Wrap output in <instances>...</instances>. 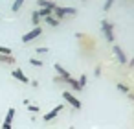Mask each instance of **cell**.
<instances>
[{
  "label": "cell",
  "instance_id": "cell-21",
  "mask_svg": "<svg viewBox=\"0 0 134 129\" xmlns=\"http://www.w3.org/2000/svg\"><path fill=\"white\" fill-rule=\"evenodd\" d=\"M112 4H114V0H107V2L103 4V9H105V11H108V9L112 8Z\"/></svg>",
  "mask_w": 134,
  "mask_h": 129
},
{
  "label": "cell",
  "instance_id": "cell-24",
  "mask_svg": "<svg viewBox=\"0 0 134 129\" xmlns=\"http://www.w3.org/2000/svg\"><path fill=\"white\" fill-rule=\"evenodd\" d=\"M30 83H31V85H33V87H39V81H37V79H33V81H31V79H30Z\"/></svg>",
  "mask_w": 134,
  "mask_h": 129
},
{
  "label": "cell",
  "instance_id": "cell-16",
  "mask_svg": "<svg viewBox=\"0 0 134 129\" xmlns=\"http://www.w3.org/2000/svg\"><path fill=\"white\" fill-rule=\"evenodd\" d=\"M31 22H33V26H39V22H41V17L37 15V11H33V13H31Z\"/></svg>",
  "mask_w": 134,
  "mask_h": 129
},
{
  "label": "cell",
  "instance_id": "cell-9",
  "mask_svg": "<svg viewBox=\"0 0 134 129\" xmlns=\"http://www.w3.org/2000/svg\"><path fill=\"white\" fill-rule=\"evenodd\" d=\"M44 20H46V24H48V26H52V28H57V26H59V22H61V20H59V19H55L53 15L44 17Z\"/></svg>",
  "mask_w": 134,
  "mask_h": 129
},
{
  "label": "cell",
  "instance_id": "cell-27",
  "mask_svg": "<svg viewBox=\"0 0 134 129\" xmlns=\"http://www.w3.org/2000/svg\"><path fill=\"white\" fill-rule=\"evenodd\" d=\"M85 2H86V0H85Z\"/></svg>",
  "mask_w": 134,
  "mask_h": 129
},
{
  "label": "cell",
  "instance_id": "cell-17",
  "mask_svg": "<svg viewBox=\"0 0 134 129\" xmlns=\"http://www.w3.org/2000/svg\"><path fill=\"white\" fill-rule=\"evenodd\" d=\"M118 90L123 92V94H129V92H130V89H129L127 85H123V83H118Z\"/></svg>",
  "mask_w": 134,
  "mask_h": 129
},
{
  "label": "cell",
  "instance_id": "cell-10",
  "mask_svg": "<svg viewBox=\"0 0 134 129\" xmlns=\"http://www.w3.org/2000/svg\"><path fill=\"white\" fill-rule=\"evenodd\" d=\"M13 118H15V109L13 107H9L8 109V112H6V118H4V123H13Z\"/></svg>",
  "mask_w": 134,
  "mask_h": 129
},
{
  "label": "cell",
  "instance_id": "cell-14",
  "mask_svg": "<svg viewBox=\"0 0 134 129\" xmlns=\"http://www.w3.org/2000/svg\"><path fill=\"white\" fill-rule=\"evenodd\" d=\"M24 2H26V0H15L13 6H11V11H13V13H17V11L22 8V4H24Z\"/></svg>",
  "mask_w": 134,
  "mask_h": 129
},
{
  "label": "cell",
  "instance_id": "cell-13",
  "mask_svg": "<svg viewBox=\"0 0 134 129\" xmlns=\"http://www.w3.org/2000/svg\"><path fill=\"white\" fill-rule=\"evenodd\" d=\"M37 4H39V8H55V4L50 2V0H37Z\"/></svg>",
  "mask_w": 134,
  "mask_h": 129
},
{
  "label": "cell",
  "instance_id": "cell-23",
  "mask_svg": "<svg viewBox=\"0 0 134 129\" xmlns=\"http://www.w3.org/2000/svg\"><path fill=\"white\" fill-rule=\"evenodd\" d=\"M0 129H11V125H9V123H2V125H0Z\"/></svg>",
  "mask_w": 134,
  "mask_h": 129
},
{
  "label": "cell",
  "instance_id": "cell-25",
  "mask_svg": "<svg viewBox=\"0 0 134 129\" xmlns=\"http://www.w3.org/2000/svg\"><path fill=\"white\" fill-rule=\"evenodd\" d=\"M127 63H129V66H130V68H132V66H134V57H132V59H130V61H127Z\"/></svg>",
  "mask_w": 134,
  "mask_h": 129
},
{
  "label": "cell",
  "instance_id": "cell-8",
  "mask_svg": "<svg viewBox=\"0 0 134 129\" xmlns=\"http://www.w3.org/2000/svg\"><path fill=\"white\" fill-rule=\"evenodd\" d=\"M11 76H13L15 79H19L20 83H30V78H28V76H26V74H24L20 68H15V70L11 72Z\"/></svg>",
  "mask_w": 134,
  "mask_h": 129
},
{
  "label": "cell",
  "instance_id": "cell-5",
  "mask_svg": "<svg viewBox=\"0 0 134 129\" xmlns=\"http://www.w3.org/2000/svg\"><path fill=\"white\" fill-rule=\"evenodd\" d=\"M41 33H42V28H41V26H33L31 32H28V33L22 35V43H24V44H26V43H31V41H35Z\"/></svg>",
  "mask_w": 134,
  "mask_h": 129
},
{
  "label": "cell",
  "instance_id": "cell-12",
  "mask_svg": "<svg viewBox=\"0 0 134 129\" xmlns=\"http://www.w3.org/2000/svg\"><path fill=\"white\" fill-rule=\"evenodd\" d=\"M0 63L13 65V63H15V57H13V55H2V54H0Z\"/></svg>",
  "mask_w": 134,
  "mask_h": 129
},
{
  "label": "cell",
  "instance_id": "cell-4",
  "mask_svg": "<svg viewBox=\"0 0 134 129\" xmlns=\"http://www.w3.org/2000/svg\"><path fill=\"white\" fill-rule=\"evenodd\" d=\"M63 98H64V101H66L68 105H72L74 109H81V100L75 98L70 90H63Z\"/></svg>",
  "mask_w": 134,
  "mask_h": 129
},
{
  "label": "cell",
  "instance_id": "cell-7",
  "mask_svg": "<svg viewBox=\"0 0 134 129\" xmlns=\"http://www.w3.org/2000/svg\"><path fill=\"white\" fill-rule=\"evenodd\" d=\"M63 109H64V105H55L52 111H48V112L44 114V118H42V120H44V122H52V120H53V118H55V116H57Z\"/></svg>",
  "mask_w": 134,
  "mask_h": 129
},
{
  "label": "cell",
  "instance_id": "cell-22",
  "mask_svg": "<svg viewBox=\"0 0 134 129\" xmlns=\"http://www.w3.org/2000/svg\"><path fill=\"white\" fill-rule=\"evenodd\" d=\"M30 112H39V105H26Z\"/></svg>",
  "mask_w": 134,
  "mask_h": 129
},
{
  "label": "cell",
  "instance_id": "cell-18",
  "mask_svg": "<svg viewBox=\"0 0 134 129\" xmlns=\"http://www.w3.org/2000/svg\"><path fill=\"white\" fill-rule=\"evenodd\" d=\"M30 65H31V66H42V65H44V61H41V59H35V57H33V59H30Z\"/></svg>",
  "mask_w": 134,
  "mask_h": 129
},
{
  "label": "cell",
  "instance_id": "cell-2",
  "mask_svg": "<svg viewBox=\"0 0 134 129\" xmlns=\"http://www.w3.org/2000/svg\"><path fill=\"white\" fill-rule=\"evenodd\" d=\"M101 30H103L105 39H107L108 43H114V24L105 19V20H101Z\"/></svg>",
  "mask_w": 134,
  "mask_h": 129
},
{
  "label": "cell",
  "instance_id": "cell-20",
  "mask_svg": "<svg viewBox=\"0 0 134 129\" xmlns=\"http://www.w3.org/2000/svg\"><path fill=\"white\" fill-rule=\"evenodd\" d=\"M35 52H37V54H48V52H50V48H48V46H39Z\"/></svg>",
  "mask_w": 134,
  "mask_h": 129
},
{
  "label": "cell",
  "instance_id": "cell-3",
  "mask_svg": "<svg viewBox=\"0 0 134 129\" xmlns=\"http://www.w3.org/2000/svg\"><path fill=\"white\" fill-rule=\"evenodd\" d=\"M53 13H55L53 17L61 20V19H64V15H72V17H74V15L77 13V9H75V8H57V6H55V8H53Z\"/></svg>",
  "mask_w": 134,
  "mask_h": 129
},
{
  "label": "cell",
  "instance_id": "cell-6",
  "mask_svg": "<svg viewBox=\"0 0 134 129\" xmlns=\"http://www.w3.org/2000/svg\"><path fill=\"white\" fill-rule=\"evenodd\" d=\"M112 52H114V55L118 57V63H121V65H125L129 59H127V55H125V52L121 50V46L119 44H112Z\"/></svg>",
  "mask_w": 134,
  "mask_h": 129
},
{
  "label": "cell",
  "instance_id": "cell-26",
  "mask_svg": "<svg viewBox=\"0 0 134 129\" xmlns=\"http://www.w3.org/2000/svg\"><path fill=\"white\" fill-rule=\"evenodd\" d=\"M129 98H130V100L134 101V94H130V92H129Z\"/></svg>",
  "mask_w": 134,
  "mask_h": 129
},
{
  "label": "cell",
  "instance_id": "cell-15",
  "mask_svg": "<svg viewBox=\"0 0 134 129\" xmlns=\"http://www.w3.org/2000/svg\"><path fill=\"white\" fill-rule=\"evenodd\" d=\"M77 83H79V87H81V90L85 89V85H86V74H81L79 76V79H77Z\"/></svg>",
  "mask_w": 134,
  "mask_h": 129
},
{
  "label": "cell",
  "instance_id": "cell-11",
  "mask_svg": "<svg viewBox=\"0 0 134 129\" xmlns=\"http://www.w3.org/2000/svg\"><path fill=\"white\" fill-rule=\"evenodd\" d=\"M52 13H53V8H41V9L37 11L39 17H48V15H52Z\"/></svg>",
  "mask_w": 134,
  "mask_h": 129
},
{
  "label": "cell",
  "instance_id": "cell-1",
  "mask_svg": "<svg viewBox=\"0 0 134 129\" xmlns=\"http://www.w3.org/2000/svg\"><path fill=\"white\" fill-rule=\"evenodd\" d=\"M55 72H57V74H59V78H61V79H63L64 83H68V85H70V87H72L74 90H81V87H79L77 79H74V78H72V74H70V72H68L66 68H63V66H61L59 63L55 65Z\"/></svg>",
  "mask_w": 134,
  "mask_h": 129
},
{
  "label": "cell",
  "instance_id": "cell-19",
  "mask_svg": "<svg viewBox=\"0 0 134 129\" xmlns=\"http://www.w3.org/2000/svg\"><path fill=\"white\" fill-rule=\"evenodd\" d=\"M0 54H2V55H11V48H8V46H0Z\"/></svg>",
  "mask_w": 134,
  "mask_h": 129
}]
</instances>
